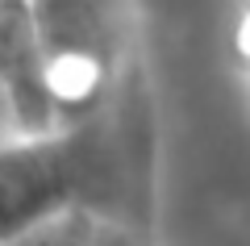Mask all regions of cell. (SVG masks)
I'll list each match as a JSON object with an SVG mask.
<instances>
[{"mask_svg": "<svg viewBox=\"0 0 250 246\" xmlns=\"http://www.w3.org/2000/svg\"><path fill=\"white\" fill-rule=\"evenodd\" d=\"M146 146L138 75L92 117L50 134L0 138V242L71 204H100L142 221L138 188L146 184Z\"/></svg>", "mask_w": 250, "mask_h": 246, "instance_id": "1", "label": "cell"}, {"mask_svg": "<svg viewBox=\"0 0 250 246\" xmlns=\"http://www.w3.org/2000/svg\"><path fill=\"white\" fill-rule=\"evenodd\" d=\"M42 79L62 125L92 117L138 75L129 0H29Z\"/></svg>", "mask_w": 250, "mask_h": 246, "instance_id": "2", "label": "cell"}, {"mask_svg": "<svg viewBox=\"0 0 250 246\" xmlns=\"http://www.w3.org/2000/svg\"><path fill=\"white\" fill-rule=\"evenodd\" d=\"M0 88L17 134H50L62 125L42 79V50L29 0H0Z\"/></svg>", "mask_w": 250, "mask_h": 246, "instance_id": "3", "label": "cell"}, {"mask_svg": "<svg viewBox=\"0 0 250 246\" xmlns=\"http://www.w3.org/2000/svg\"><path fill=\"white\" fill-rule=\"evenodd\" d=\"M0 246H150V242H146L142 221L121 217L100 204H71Z\"/></svg>", "mask_w": 250, "mask_h": 246, "instance_id": "4", "label": "cell"}, {"mask_svg": "<svg viewBox=\"0 0 250 246\" xmlns=\"http://www.w3.org/2000/svg\"><path fill=\"white\" fill-rule=\"evenodd\" d=\"M238 54H242V67H246V75H250V13H246V21H242V29H238Z\"/></svg>", "mask_w": 250, "mask_h": 246, "instance_id": "5", "label": "cell"}, {"mask_svg": "<svg viewBox=\"0 0 250 246\" xmlns=\"http://www.w3.org/2000/svg\"><path fill=\"white\" fill-rule=\"evenodd\" d=\"M9 134H17V130H13V117H9V105H4V88H0V138H9Z\"/></svg>", "mask_w": 250, "mask_h": 246, "instance_id": "6", "label": "cell"}]
</instances>
